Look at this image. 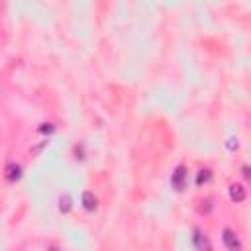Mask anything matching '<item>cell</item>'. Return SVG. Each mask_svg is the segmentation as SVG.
Returning <instances> with one entry per match:
<instances>
[{
    "mask_svg": "<svg viewBox=\"0 0 251 251\" xmlns=\"http://www.w3.org/2000/svg\"><path fill=\"white\" fill-rule=\"evenodd\" d=\"M222 239H224V245L228 247V251H241V241L231 228H224Z\"/></svg>",
    "mask_w": 251,
    "mask_h": 251,
    "instance_id": "obj_1",
    "label": "cell"
},
{
    "mask_svg": "<svg viewBox=\"0 0 251 251\" xmlns=\"http://www.w3.org/2000/svg\"><path fill=\"white\" fill-rule=\"evenodd\" d=\"M210 179H212V171H210V169H200L198 175H196V185L202 187V185L208 183Z\"/></svg>",
    "mask_w": 251,
    "mask_h": 251,
    "instance_id": "obj_7",
    "label": "cell"
},
{
    "mask_svg": "<svg viewBox=\"0 0 251 251\" xmlns=\"http://www.w3.org/2000/svg\"><path fill=\"white\" fill-rule=\"evenodd\" d=\"M4 177H6L8 183L20 181V177H22V165H18L16 161H10V163L6 165V169H4Z\"/></svg>",
    "mask_w": 251,
    "mask_h": 251,
    "instance_id": "obj_4",
    "label": "cell"
},
{
    "mask_svg": "<svg viewBox=\"0 0 251 251\" xmlns=\"http://www.w3.org/2000/svg\"><path fill=\"white\" fill-rule=\"evenodd\" d=\"M241 173H243L245 181H247V183H251V167H249V165H243V167H241Z\"/></svg>",
    "mask_w": 251,
    "mask_h": 251,
    "instance_id": "obj_9",
    "label": "cell"
},
{
    "mask_svg": "<svg viewBox=\"0 0 251 251\" xmlns=\"http://www.w3.org/2000/svg\"><path fill=\"white\" fill-rule=\"evenodd\" d=\"M59 212H63V214H69L71 212V196L69 194H63L59 198Z\"/></svg>",
    "mask_w": 251,
    "mask_h": 251,
    "instance_id": "obj_8",
    "label": "cell"
},
{
    "mask_svg": "<svg viewBox=\"0 0 251 251\" xmlns=\"http://www.w3.org/2000/svg\"><path fill=\"white\" fill-rule=\"evenodd\" d=\"M192 243H194L196 251H214L208 235L202 230H198V228H194V231H192Z\"/></svg>",
    "mask_w": 251,
    "mask_h": 251,
    "instance_id": "obj_2",
    "label": "cell"
},
{
    "mask_svg": "<svg viewBox=\"0 0 251 251\" xmlns=\"http://www.w3.org/2000/svg\"><path fill=\"white\" fill-rule=\"evenodd\" d=\"M49 251H57V249H49Z\"/></svg>",
    "mask_w": 251,
    "mask_h": 251,
    "instance_id": "obj_12",
    "label": "cell"
},
{
    "mask_svg": "<svg viewBox=\"0 0 251 251\" xmlns=\"http://www.w3.org/2000/svg\"><path fill=\"white\" fill-rule=\"evenodd\" d=\"M96 204H98L96 196H94L90 190H84V192H83V206H84V210L94 212V210H96Z\"/></svg>",
    "mask_w": 251,
    "mask_h": 251,
    "instance_id": "obj_6",
    "label": "cell"
},
{
    "mask_svg": "<svg viewBox=\"0 0 251 251\" xmlns=\"http://www.w3.org/2000/svg\"><path fill=\"white\" fill-rule=\"evenodd\" d=\"M171 185H173V188L179 190V192L185 188V185H187V167H185V165H179V167L173 171V175H171Z\"/></svg>",
    "mask_w": 251,
    "mask_h": 251,
    "instance_id": "obj_3",
    "label": "cell"
},
{
    "mask_svg": "<svg viewBox=\"0 0 251 251\" xmlns=\"http://www.w3.org/2000/svg\"><path fill=\"white\" fill-rule=\"evenodd\" d=\"M40 132H42V134H51V132H53V126H51V124H42Z\"/></svg>",
    "mask_w": 251,
    "mask_h": 251,
    "instance_id": "obj_10",
    "label": "cell"
},
{
    "mask_svg": "<svg viewBox=\"0 0 251 251\" xmlns=\"http://www.w3.org/2000/svg\"><path fill=\"white\" fill-rule=\"evenodd\" d=\"M245 196H247V192H245V188H243L241 185H237V183L230 185V198H231L233 202H243Z\"/></svg>",
    "mask_w": 251,
    "mask_h": 251,
    "instance_id": "obj_5",
    "label": "cell"
},
{
    "mask_svg": "<svg viewBox=\"0 0 251 251\" xmlns=\"http://www.w3.org/2000/svg\"><path fill=\"white\" fill-rule=\"evenodd\" d=\"M237 147H239L237 140H233V138H231V140H228V149H231V151H233V149H237Z\"/></svg>",
    "mask_w": 251,
    "mask_h": 251,
    "instance_id": "obj_11",
    "label": "cell"
}]
</instances>
